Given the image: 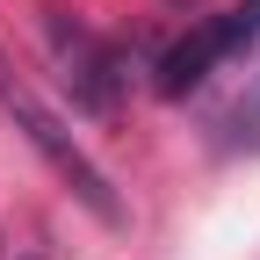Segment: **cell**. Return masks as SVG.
Listing matches in <instances>:
<instances>
[{"label":"cell","mask_w":260,"mask_h":260,"mask_svg":"<svg viewBox=\"0 0 260 260\" xmlns=\"http://www.w3.org/2000/svg\"><path fill=\"white\" fill-rule=\"evenodd\" d=\"M224 145L232 152H260V73L246 80V94L224 109Z\"/></svg>","instance_id":"obj_4"},{"label":"cell","mask_w":260,"mask_h":260,"mask_svg":"<svg viewBox=\"0 0 260 260\" xmlns=\"http://www.w3.org/2000/svg\"><path fill=\"white\" fill-rule=\"evenodd\" d=\"M246 51H260V0H239V8H224V15H210L195 37H181L167 58H159V94H181L188 87H203L224 58H246Z\"/></svg>","instance_id":"obj_2"},{"label":"cell","mask_w":260,"mask_h":260,"mask_svg":"<svg viewBox=\"0 0 260 260\" xmlns=\"http://www.w3.org/2000/svg\"><path fill=\"white\" fill-rule=\"evenodd\" d=\"M0 116H8V123H15V138H22V145H29V152H37L44 167L65 181V195H73L80 210H94L102 224H123V203H116L109 174L87 159V145L73 138V130H65V116H58V109L44 102V94L29 87L22 73H15L8 58H0Z\"/></svg>","instance_id":"obj_1"},{"label":"cell","mask_w":260,"mask_h":260,"mask_svg":"<svg viewBox=\"0 0 260 260\" xmlns=\"http://www.w3.org/2000/svg\"><path fill=\"white\" fill-rule=\"evenodd\" d=\"M51 37H58V58H65V80H73V94L87 109H116L123 102V51L116 44H102V37H87V29H65V22H51Z\"/></svg>","instance_id":"obj_3"}]
</instances>
